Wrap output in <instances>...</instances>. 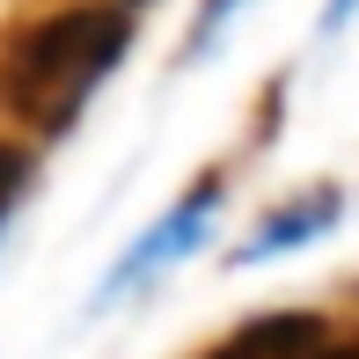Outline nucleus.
<instances>
[{
    "label": "nucleus",
    "mask_w": 359,
    "mask_h": 359,
    "mask_svg": "<svg viewBox=\"0 0 359 359\" xmlns=\"http://www.w3.org/2000/svg\"><path fill=\"white\" fill-rule=\"evenodd\" d=\"M352 8H359V0H330V15H323V22L337 29V22H345V15H352Z\"/></svg>",
    "instance_id": "7"
},
{
    "label": "nucleus",
    "mask_w": 359,
    "mask_h": 359,
    "mask_svg": "<svg viewBox=\"0 0 359 359\" xmlns=\"http://www.w3.org/2000/svg\"><path fill=\"white\" fill-rule=\"evenodd\" d=\"M22 184H29V154L15 140H0V220L15 213V198H22Z\"/></svg>",
    "instance_id": "6"
},
{
    "label": "nucleus",
    "mask_w": 359,
    "mask_h": 359,
    "mask_svg": "<svg viewBox=\"0 0 359 359\" xmlns=\"http://www.w3.org/2000/svg\"><path fill=\"white\" fill-rule=\"evenodd\" d=\"M330 220H337V191H316V198H301V205H293V213H279V220H271L264 235H257L250 250H242V257H271V250H293V242L323 235V227H330Z\"/></svg>",
    "instance_id": "4"
},
{
    "label": "nucleus",
    "mask_w": 359,
    "mask_h": 359,
    "mask_svg": "<svg viewBox=\"0 0 359 359\" xmlns=\"http://www.w3.org/2000/svg\"><path fill=\"white\" fill-rule=\"evenodd\" d=\"M133 52V8L125 0H67V8L37 15L15 29L0 52V110L29 125V133H67L88 110V95L118 74Z\"/></svg>",
    "instance_id": "1"
},
{
    "label": "nucleus",
    "mask_w": 359,
    "mask_h": 359,
    "mask_svg": "<svg viewBox=\"0 0 359 359\" xmlns=\"http://www.w3.org/2000/svg\"><path fill=\"white\" fill-rule=\"evenodd\" d=\"M125 8H140V0H125Z\"/></svg>",
    "instance_id": "8"
},
{
    "label": "nucleus",
    "mask_w": 359,
    "mask_h": 359,
    "mask_svg": "<svg viewBox=\"0 0 359 359\" xmlns=\"http://www.w3.org/2000/svg\"><path fill=\"white\" fill-rule=\"evenodd\" d=\"M242 8H250V0H205V8H198V22H191V52H213V44H220V29L235 22Z\"/></svg>",
    "instance_id": "5"
},
{
    "label": "nucleus",
    "mask_w": 359,
    "mask_h": 359,
    "mask_svg": "<svg viewBox=\"0 0 359 359\" xmlns=\"http://www.w3.org/2000/svg\"><path fill=\"white\" fill-rule=\"evenodd\" d=\"M213 198H220V184H198V198H184V205H176V213L161 220V227H154V235L140 242L133 257H125V271H118V286H125V279H147V271H154L161 257H176V250H191V242L205 235V220H213Z\"/></svg>",
    "instance_id": "3"
},
{
    "label": "nucleus",
    "mask_w": 359,
    "mask_h": 359,
    "mask_svg": "<svg viewBox=\"0 0 359 359\" xmlns=\"http://www.w3.org/2000/svg\"><path fill=\"white\" fill-rule=\"evenodd\" d=\"M323 352V323L316 316H264L250 330H235L213 359H316Z\"/></svg>",
    "instance_id": "2"
}]
</instances>
